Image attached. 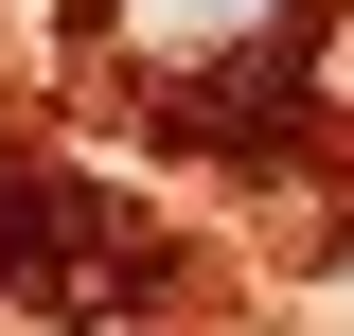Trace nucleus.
Segmentation results:
<instances>
[{"label": "nucleus", "instance_id": "f257e3e1", "mask_svg": "<svg viewBox=\"0 0 354 336\" xmlns=\"http://www.w3.org/2000/svg\"><path fill=\"white\" fill-rule=\"evenodd\" d=\"M266 36H283V0H124V53L160 88H230V71H266Z\"/></svg>", "mask_w": 354, "mask_h": 336}]
</instances>
